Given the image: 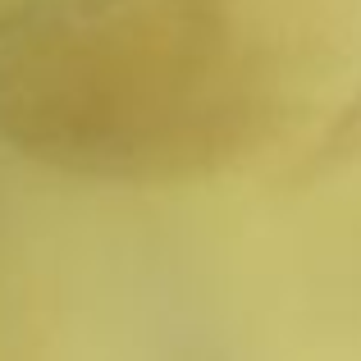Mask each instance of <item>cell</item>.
<instances>
[{"label": "cell", "instance_id": "6da1fadb", "mask_svg": "<svg viewBox=\"0 0 361 361\" xmlns=\"http://www.w3.org/2000/svg\"><path fill=\"white\" fill-rule=\"evenodd\" d=\"M357 156H361V97H353V106L329 123V133L311 151L307 169H334V165H348Z\"/></svg>", "mask_w": 361, "mask_h": 361}]
</instances>
